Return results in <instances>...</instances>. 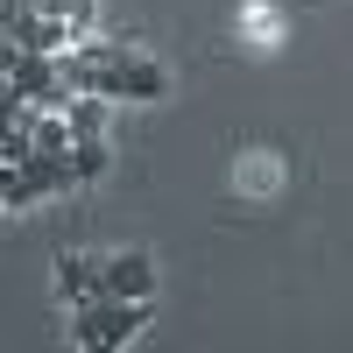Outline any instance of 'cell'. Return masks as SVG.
Here are the masks:
<instances>
[{
  "mask_svg": "<svg viewBox=\"0 0 353 353\" xmlns=\"http://www.w3.org/2000/svg\"><path fill=\"white\" fill-rule=\"evenodd\" d=\"M71 163H78V184H92V176H106L113 156H106V141H99V134H78V141H71Z\"/></svg>",
  "mask_w": 353,
  "mask_h": 353,
  "instance_id": "5",
  "label": "cell"
},
{
  "mask_svg": "<svg viewBox=\"0 0 353 353\" xmlns=\"http://www.w3.org/2000/svg\"><path fill=\"white\" fill-rule=\"evenodd\" d=\"M57 297L64 304H92L99 297V261L92 254H57Z\"/></svg>",
  "mask_w": 353,
  "mask_h": 353,
  "instance_id": "4",
  "label": "cell"
},
{
  "mask_svg": "<svg viewBox=\"0 0 353 353\" xmlns=\"http://www.w3.org/2000/svg\"><path fill=\"white\" fill-rule=\"evenodd\" d=\"M57 64H64L71 92H92V99H170V71L113 36H78Z\"/></svg>",
  "mask_w": 353,
  "mask_h": 353,
  "instance_id": "1",
  "label": "cell"
},
{
  "mask_svg": "<svg viewBox=\"0 0 353 353\" xmlns=\"http://www.w3.org/2000/svg\"><path fill=\"white\" fill-rule=\"evenodd\" d=\"M99 290H106V297H141V304H149V297H156V261L141 254V248L106 254V261H99Z\"/></svg>",
  "mask_w": 353,
  "mask_h": 353,
  "instance_id": "3",
  "label": "cell"
},
{
  "mask_svg": "<svg viewBox=\"0 0 353 353\" xmlns=\"http://www.w3.org/2000/svg\"><path fill=\"white\" fill-rule=\"evenodd\" d=\"M141 325H149V304L141 297H99L92 304H71V346H85V353H113V346H128Z\"/></svg>",
  "mask_w": 353,
  "mask_h": 353,
  "instance_id": "2",
  "label": "cell"
}]
</instances>
